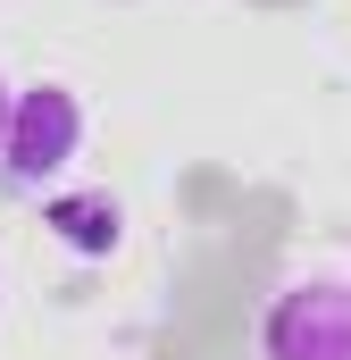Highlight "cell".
Wrapping results in <instances>:
<instances>
[{
	"mask_svg": "<svg viewBox=\"0 0 351 360\" xmlns=\"http://www.w3.org/2000/svg\"><path fill=\"white\" fill-rule=\"evenodd\" d=\"M76 151H84V101L67 84L17 92L8 101V134H0V193H17V201L51 193L76 168Z\"/></svg>",
	"mask_w": 351,
	"mask_h": 360,
	"instance_id": "obj_1",
	"label": "cell"
},
{
	"mask_svg": "<svg viewBox=\"0 0 351 360\" xmlns=\"http://www.w3.org/2000/svg\"><path fill=\"white\" fill-rule=\"evenodd\" d=\"M260 360H351V276H301L267 302Z\"/></svg>",
	"mask_w": 351,
	"mask_h": 360,
	"instance_id": "obj_2",
	"label": "cell"
},
{
	"mask_svg": "<svg viewBox=\"0 0 351 360\" xmlns=\"http://www.w3.org/2000/svg\"><path fill=\"white\" fill-rule=\"evenodd\" d=\"M51 226H59L84 260L117 252V235H126V218H117V201H109V193H67V201H51Z\"/></svg>",
	"mask_w": 351,
	"mask_h": 360,
	"instance_id": "obj_3",
	"label": "cell"
},
{
	"mask_svg": "<svg viewBox=\"0 0 351 360\" xmlns=\"http://www.w3.org/2000/svg\"><path fill=\"white\" fill-rule=\"evenodd\" d=\"M8 101H17V92H8V76H0V134H8Z\"/></svg>",
	"mask_w": 351,
	"mask_h": 360,
	"instance_id": "obj_4",
	"label": "cell"
}]
</instances>
